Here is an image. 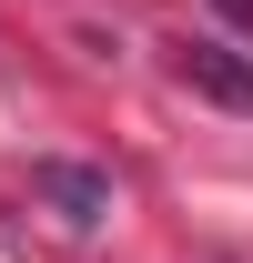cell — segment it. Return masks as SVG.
Returning a JSON list of instances; mask_svg holds the SVG:
<instances>
[{
  "instance_id": "cell-1",
  "label": "cell",
  "mask_w": 253,
  "mask_h": 263,
  "mask_svg": "<svg viewBox=\"0 0 253 263\" xmlns=\"http://www.w3.org/2000/svg\"><path fill=\"white\" fill-rule=\"evenodd\" d=\"M31 193L51 202L71 233H92L101 213H112V172H92V162H31Z\"/></svg>"
},
{
  "instance_id": "cell-2",
  "label": "cell",
  "mask_w": 253,
  "mask_h": 263,
  "mask_svg": "<svg viewBox=\"0 0 253 263\" xmlns=\"http://www.w3.org/2000/svg\"><path fill=\"white\" fill-rule=\"evenodd\" d=\"M183 81L203 101H223V111H253V61L233 41H183Z\"/></svg>"
}]
</instances>
